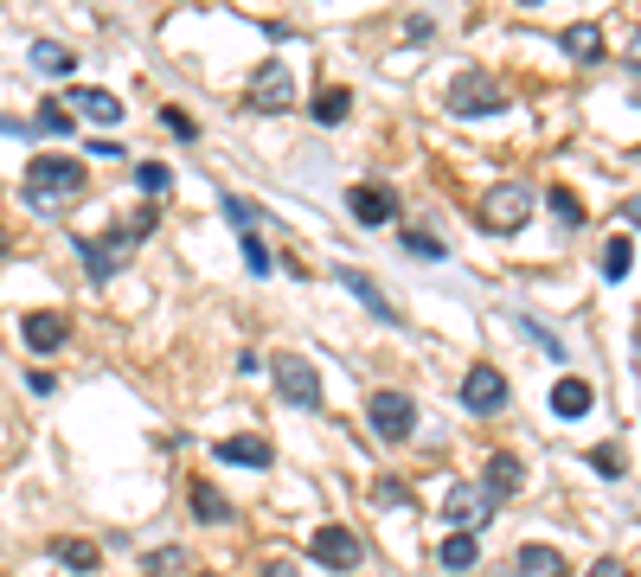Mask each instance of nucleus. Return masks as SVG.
Instances as JSON below:
<instances>
[{
	"label": "nucleus",
	"instance_id": "obj_10",
	"mask_svg": "<svg viewBox=\"0 0 641 577\" xmlns=\"http://www.w3.org/2000/svg\"><path fill=\"white\" fill-rule=\"evenodd\" d=\"M289 103H296V77H289L283 58H269L264 71L251 77V110H289Z\"/></svg>",
	"mask_w": 641,
	"mask_h": 577
},
{
	"label": "nucleus",
	"instance_id": "obj_15",
	"mask_svg": "<svg viewBox=\"0 0 641 577\" xmlns=\"http://www.w3.org/2000/svg\"><path fill=\"white\" fill-rule=\"evenodd\" d=\"M340 282H346V289L360 296V308H366L373 321H385V328H398V308L385 302V289H378L373 276H360V269H340Z\"/></svg>",
	"mask_w": 641,
	"mask_h": 577
},
{
	"label": "nucleus",
	"instance_id": "obj_32",
	"mask_svg": "<svg viewBox=\"0 0 641 577\" xmlns=\"http://www.w3.org/2000/svg\"><path fill=\"white\" fill-rule=\"evenodd\" d=\"M373 507H411V488L398 475H385V481H373Z\"/></svg>",
	"mask_w": 641,
	"mask_h": 577
},
{
	"label": "nucleus",
	"instance_id": "obj_18",
	"mask_svg": "<svg viewBox=\"0 0 641 577\" xmlns=\"http://www.w3.org/2000/svg\"><path fill=\"white\" fill-rule=\"evenodd\" d=\"M71 97L97 129H115V122H122V97H110V90H71Z\"/></svg>",
	"mask_w": 641,
	"mask_h": 577
},
{
	"label": "nucleus",
	"instance_id": "obj_25",
	"mask_svg": "<svg viewBox=\"0 0 641 577\" xmlns=\"http://www.w3.org/2000/svg\"><path fill=\"white\" fill-rule=\"evenodd\" d=\"M346 115H353V97H346L340 84H328V90L314 97V122H328V129H334V122H346Z\"/></svg>",
	"mask_w": 641,
	"mask_h": 577
},
{
	"label": "nucleus",
	"instance_id": "obj_35",
	"mask_svg": "<svg viewBox=\"0 0 641 577\" xmlns=\"http://www.w3.org/2000/svg\"><path fill=\"white\" fill-rule=\"evenodd\" d=\"M225 219H231V225H244V231L257 225V212H251V199H225Z\"/></svg>",
	"mask_w": 641,
	"mask_h": 577
},
{
	"label": "nucleus",
	"instance_id": "obj_39",
	"mask_svg": "<svg viewBox=\"0 0 641 577\" xmlns=\"http://www.w3.org/2000/svg\"><path fill=\"white\" fill-rule=\"evenodd\" d=\"M192 577H219V572H192Z\"/></svg>",
	"mask_w": 641,
	"mask_h": 577
},
{
	"label": "nucleus",
	"instance_id": "obj_2",
	"mask_svg": "<svg viewBox=\"0 0 641 577\" xmlns=\"http://www.w3.org/2000/svg\"><path fill=\"white\" fill-rule=\"evenodd\" d=\"M26 192L33 199H77L84 192V160H71V154H33L26 160Z\"/></svg>",
	"mask_w": 641,
	"mask_h": 577
},
{
	"label": "nucleus",
	"instance_id": "obj_28",
	"mask_svg": "<svg viewBox=\"0 0 641 577\" xmlns=\"http://www.w3.org/2000/svg\"><path fill=\"white\" fill-rule=\"evenodd\" d=\"M584 456H590V468H597V475H629V456H622L616 443H597V450H584Z\"/></svg>",
	"mask_w": 641,
	"mask_h": 577
},
{
	"label": "nucleus",
	"instance_id": "obj_17",
	"mask_svg": "<svg viewBox=\"0 0 641 577\" xmlns=\"http://www.w3.org/2000/svg\"><path fill=\"white\" fill-rule=\"evenodd\" d=\"M565 58H577V65H597L604 58V26H565Z\"/></svg>",
	"mask_w": 641,
	"mask_h": 577
},
{
	"label": "nucleus",
	"instance_id": "obj_14",
	"mask_svg": "<svg viewBox=\"0 0 641 577\" xmlns=\"http://www.w3.org/2000/svg\"><path fill=\"white\" fill-rule=\"evenodd\" d=\"M212 456L231 462V468H269V462H276V450H269V436H225Z\"/></svg>",
	"mask_w": 641,
	"mask_h": 577
},
{
	"label": "nucleus",
	"instance_id": "obj_36",
	"mask_svg": "<svg viewBox=\"0 0 641 577\" xmlns=\"http://www.w3.org/2000/svg\"><path fill=\"white\" fill-rule=\"evenodd\" d=\"M590 577H629V565H622V558H597V565H590Z\"/></svg>",
	"mask_w": 641,
	"mask_h": 577
},
{
	"label": "nucleus",
	"instance_id": "obj_27",
	"mask_svg": "<svg viewBox=\"0 0 641 577\" xmlns=\"http://www.w3.org/2000/svg\"><path fill=\"white\" fill-rule=\"evenodd\" d=\"M142 565H148V577H180L187 572V552H180V545H161V552H148Z\"/></svg>",
	"mask_w": 641,
	"mask_h": 577
},
{
	"label": "nucleus",
	"instance_id": "obj_7",
	"mask_svg": "<svg viewBox=\"0 0 641 577\" xmlns=\"http://www.w3.org/2000/svg\"><path fill=\"white\" fill-rule=\"evenodd\" d=\"M366 418H373V430L385 436V443H405V436L417 430V404L405 398V391H373Z\"/></svg>",
	"mask_w": 641,
	"mask_h": 577
},
{
	"label": "nucleus",
	"instance_id": "obj_8",
	"mask_svg": "<svg viewBox=\"0 0 641 577\" xmlns=\"http://www.w3.org/2000/svg\"><path fill=\"white\" fill-rule=\"evenodd\" d=\"M308 558H321L328 572H353L366 558V545H360V533H346V526H321V533L308 539Z\"/></svg>",
	"mask_w": 641,
	"mask_h": 577
},
{
	"label": "nucleus",
	"instance_id": "obj_4",
	"mask_svg": "<svg viewBox=\"0 0 641 577\" xmlns=\"http://www.w3.org/2000/svg\"><path fill=\"white\" fill-rule=\"evenodd\" d=\"M507 398H513V391H507V373H500V366H488V359H482V366H468V373H462V404H468L475 418L507 411Z\"/></svg>",
	"mask_w": 641,
	"mask_h": 577
},
{
	"label": "nucleus",
	"instance_id": "obj_24",
	"mask_svg": "<svg viewBox=\"0 0 641 577\" xmlns=\"http://www.w3.org/2000/svg\"><path fill=\"white\" fill-rule=\"evenodd\" d=\"M545 206H552V219H559L565 231H577V225H584V199H577L571 187H552V192H545Z\"/></svg>",
	"mask_w": 641,
	"mask_h": 577
},
{
	"label": "nucleus",
	"instance_id": "obj_20",
	"mask_svg": "<svg viewBox=\"0 0 641 577\" xmlns=\"http://www.w3.org/2000/svg\"><path fill=\"white\" fill-rule=\"evenodd\" d=\"M552 411H559V418H584V411H590V385L584 379H559L552 385Z\"/></svg>",
	"mask_w": 641,
	"mask_h": 577
},
{
	"label": "nucleus",
	"instance_id": "obj_38",
	"mask_svg": "<svg viewBox=\"0 0 641 577\" xmlns=\"http://www.w3.org/2000/svg\"><path fill=\"white\" fill-rule=\"evenodd\" d=\"M264 577H296V558H269Z\"/></svg>",
	"mask_w": 641,
	"mask_h": 577
},
{
	"label": "nucleus",
	"instance_id": "obj_5",
	"mask_svg": "<svg viewBox=\"0 0 641 577\" xmlns=\"http://www.w3.org/2000/svg\"><path fill=\"white\" fill-rule=\"evenodd\" d=\"M450 110L455 115H500L507 110V90H500L488 71H462L450 84Z\"/></svg>",
	"mask_w": 641,
	"mask_h": 577
},
{
	"label": "nucleus",
	"instance_id": "obj_9",
	"mask_svg": "<svg viewBox=\"0 0 641 577\" xmlns=\"http://www.w3.org/2000/svg\"><path fill=\"white\" fill-rule=\"evenodd\" d=\"M346 212H353L360 225H391V219H398V192L378 187V180H360V187H346Z\"/></svg>",
	"mask_w": 641,
	"mask_h": 577
},
{
	"label": "nucleus",
	"instance_id": "obj_13",
	"mask_svg": "<svg viewBox=\"0 0 641 577\" xmlns=\"http://www.w3.org/2000/svg\"><path fill=\"white\" fill-rule=\"evenodd\" d=\"M20 334H26V346H33V353H58V346H65V334H71V321H65V314H52V308H38V314H26V321H20Z\"/></svg>",
	"mask_w": 641,
	"mask_h": 577
},
{
	"label": "nucleus",
	"instance_id": "obj_23",
	"mask_svg": "<svg viewBox=\"0 0 641 577\" xmlns=\"http://www.w3.org/2000/svg\"><path fill=\"white\" fill-rule=\"evenodd\" d=\"M71 65H77L71 45H33V71H45V77H71Z\"/></svg>",
	"mask_w": 641,
	"mask_h": 577
},
{
	"label": "nucleus",
	"instance_id": "obj_37",
	"mask_svg": "<svg viewBox=\"0 0 641 577\" xmlns=\"http://www.w3.org/2000/svg\"><path fill=\"white\" fill-rule=\"evenodd\" d=\"M90 154H97V160H122L129 148H122V142H90Z\"/></svg>",
	"mask_w": 641,
	"mask_h": 577
},
{
	"label": "nucleus",
	"instance_id": "obj_1",
	"mask_svg": "<svg viewBox=\"0 0 641 577\" xmlns=\"http://www.w3.org/2000/svg\"><path fill=\"white\" fill-rule=\"evenodd\" d=\"M148 225H154V212L129 219V225L110 231V237H77V251H84V269H90L97 282H110L115 269L129 264V244H135V237H148Z\"/></svg>",
	"mask_w": 641,
	"mask_h": 577
},
{
	"label": "nucleus",
	"instance_id": "obj_34",
	"mask_svg": "<svg viewBox=\"0 0 641 577\" xmlns=\"http://www.w3.org/2000/svg\"><path fill=\"white\" fill-rule=\"evenodd\" d=\"M38 129L45 135H71V110L65 103H38Z\"/></svg>",
	"mask_w": 641,
	"mask_h": 577
},
{
	"label": "nucleus",
	"instance_id": "obj_21",
	"mask_svg": "<svg viewBox=\"0 0 641 577\" xmlns=\"http://www.w3.org/2000/svg\"><path fill=\"white\" fill-rule=\"evenodd\" d=\"M520 577H565V558L552 552V545H520Z\"/></svg>",
	"mask_w": 641,
	"mask_h": 577
},
{
	"label": "nucleus",
	"instance_id": "obj_6",
	"mask_svg": "<svg viewBox=\"0 0 641 577\" xmlns=\"http://www.w3.org/2000/svg\"><path fill=\"white\" fill-rule=\"evenodd\" d=\"M475 219H482V231H500V237H507V231H520L532 219V192L527 187H494L488 199L475 206Z\"/></svg>",
	"mask_w": 641,
	"mask_h": 577
},
{
	"label": "nucleus",
	"instance_id": "obj_26",
	"mask_svg": "<svg viewBox=\"0 0 641 577\" xmlns=\"http://www.w3.org/2000/svg\"><path fill=\"white\" fill-rule=\"evenodd\" d=\"M436 558H443L450 572H468V565L482 558V552H475V533H455V539H443V552H436Z\"/></svg>",
	"mask_w": 641,
	"mask_h": 577
},
{
	"label": "nucleus",
	"instance_id": "obj_3",
	"mask_svg": "<svg viewBox=\"0 0 641 577\" xmlns=\"http://www.w3.org/2000/svg\"><path fill=\"white\" fill-rule=\"evenodd\" d=\"M269 373H276V398H283V404H296V411H314V404H321V373L308 366L302 353H276Z\"/></svg>",
	"mask_w": 641,
	"mask_h": 577
},
{
	"label": "nucleus",
	"instance_id": "obj_31",
	"mask_svg": "<svg viewBox=\"0 0 641 577\" xmlns=\"http://www.w3.org/2000/svg\"><path fill=\"white\" fill-rule=\"evenodd\" d=\"M244 269H251V276H269V269H276V257H269V244L257 237V231L244 237Z\"/></svg>",
	"mask_w": 641,
	"mask_h": 577
},
{
	"label": "nucleus",
	"instance_id": "obj_40",
	"mask_svg": "<svg viewBox=\"0 0 641 577\" xmlns=\"http://www.w3.org/2000/svg\"><path fill=\"white\" fill-rule=\"evenodd\" d=\"M520 7H539V0H520Z\"/></svg>",
	"mask_w": 641,
	"mask_h": 577
},
{
	"label": "nucleus",
	"instance_id": "obj_33",
	"mask_svg": "<svg viewBox=\"0 0 641 577\" xmlns=\"http://www.w3.org/2000/svg\"><path fill=\"white\" fill-rule=\"evenodd\" d=\"M405 251H411V257H423V264H443V257H450V251H443L430 231H405Z\"/></svg>",
	"mask_w": 641,
	"mask_h": 577
},
{
	"label": "nucleus",
	"instance_id": "obj_12",
	"mask_svg": "<svg viewBox=\"0 0 641 577\" xmlns=\"http://www.w3.org/2000/svg\"><path fill=\"white\" fill-rule=\"evenodd\" d=\"M482 488H488V500H507L527 488V462L513 456V450H494L488 456V475H482Z\"/></svg>",
	"mask_w": 641,
	"mask_h": 577
},
{
	"label": "nucleus",
	"instance_id": "obj_19",
	"mask_svg": "<svg viewBox=\"0 0 641 577\" xmlns=\"http://www.w3.org/2000/svg\"><path fill=\"white\" fill-rule=\"evenodd\" d=\"M52 558L71 565V572H97V565H103V552H97L90 539H52Z\"/></svg>",
	"mask_w": 641,
	"mask_h": 577
},
{
	"label": "nucleus",
	"instance_id": "obj_30",
	"mask_svg": "<svg viewBox=\"0 0 641 577\" xmlns=\"http://www.w3.org/2000/svg\"><path fill=\"white\" fill-rule=\"evenodd\" d=\"M135 180H142V192H154V199H161V192H174V174H167L161 160H142V167H135Z\"/></svg>",
	"mask_w": 641,
	"mask_h": 577
},
{
	"label": "nucleus",
	"instance_id": "obj_16",
	"mask_svg": "<svg viewBox=\"0 0 641 577\" xmlns=\"http://www.w3.org/2000/svg\"><path fill=\"white\" fill-rule=\"evenodd\" d=\"M192 520H199V526H225L231 520V500L219 495V488H212V481H192Z\"/></svg>",
	"mask_w": 641,
	"mask_h": 577
},
{
	"label": "nucleus",
	"instance_id": "obj_11",
	"mask_svg": "<svg viewBox=\"0 0 641 577\" xmlns=\"http://www.w3.org/2000/svg\"><path fill=\"white\" fill-rule=\"evenodd\" d=\"M488 513H494V500H488V488H475V481L450 488V500H443V520H450L455 533H475Z\"/></svg>",
	"mask_w": 641,
	"mask_h": 577
},
{
	"label": "nucleus",
	"instance_id": "obj_22",
	"mask_svg": "<svg viewBox=\"0 0 641 577\" xmlns=\"http://www.w3.org/2000/svg\"><path fill=\"white\" fill-rule=\"evenodd\" d=\"M629 269H636V237H609L604 244V276L609 282H622Z\"/></svg>",
	"mask_w": 641,
	"mask_h": 577
},
{
	"label": "nucleus",
	"instance_id": "obj_29",
	"mask_svg": "<svg viewBox=\"0 0 641 577\" xmlns=\"http://www.w3.org/2000/svg\"><path fill=\"white\" fill-rule=\"evenodd\" d=\"M513 328H520V334H527V341L539 346V353H545V359H565V341H559V334H545V328H539V321H513Z\"/></svg>",
	"mask_w": 641,
	"mask_h": 577
}]
</instances>
